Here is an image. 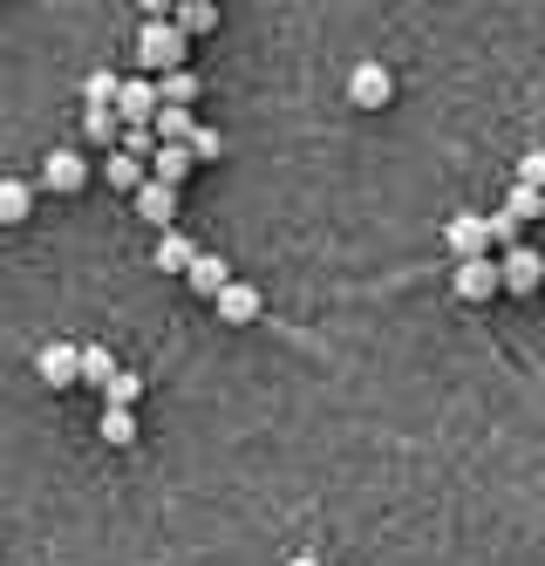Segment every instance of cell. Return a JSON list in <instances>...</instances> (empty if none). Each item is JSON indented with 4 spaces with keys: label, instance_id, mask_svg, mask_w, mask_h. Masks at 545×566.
I'll use <instances>...</instances> for the list:
<instances>
[{
    "label": "cell",
    "instance_id": "4316f807",
    "mask_svg": "<svg viewBox=\"0 0 545 566\" xmlns=\"http://www.w3.org/2000/svg\"><path fill=\"white\" fill-rule=\"evenodd\" d=\"M512 178H525V185H538V191H545V150H525Z\"/></svg>",
    "mask_w": 545,
    "mask_h": 566
},
{
    "label": "cell",
    "instance_id": "3957f363",
    "mask_svg": "<svg viewBox=\"0 0 545 566\" xmlns=\"http://www.w3.org/2000/svg\"><path fill=\"white\" fill-rule=\"evenodd\" d=\"M497 287H505V266H497L491 253L484 260H450V294L457 301H491Z\"/></svg>",
    "mask_w": 545,
    "mask_h": 566
},
{
    "label": "cell",
    "instance_id": "83f0119b",
    "mask_svg": "<svg viewBox=\"0 0 545 566\" xmlns=\"http://www.w3.org/2000/svg\"><path fill=\"white\" fill-rule=\"evenodd\" d=\"M137 8H144V14H171V8H178V0H137Z\"/></svg>",
    "mask_w": 545,
    "mask_h": 566
},
{
    "label": "cell",
    "instance_id": "7c38bea8",
    "mask_svg": "<svg viewBox=\"0 0 545 566\" xmlns=\"http://www.w3.org/2000/svg\"><path fill=\"white\" fill-rule=\"evenodd\" d=\"M191 165H198L191 144H157V150H150V178H164V185H185Z\"/></svg>",
    "mask_w": 545,
    "mask_h": 566
},
{
    "label": "cell",
    "instance_id": "ffe728a7",
    "mask_svg": "<svg viewBox=\"0 0 545 566\" xmlns=\"http://www.w3.org/2000/svg\"><path fill=\"white\" fill-rule=\"evenodd\" d=\"M171 21H178L185 34H212V28H219V8H212V0H178Z\"/></svg>",
    "mask_w": 545,
    "mask_h": 566
},
{
    "label": "cell",
    "instance_id": "6da1fadb",
    "mask_svg": "<svg viewBox=\"0 0 545 566\" xmlns=\"http://www.w3.org/2000/svg\"><path fill=\"white\" fill-rule=\"evenodd\" d=\"M185 42H191V34L171 21V14H144V28H137V62L144 69H185Z\"/></svg>",
    "mask_w": 545,
    "mask_h": 566
},
{
    "label": "cell",
    "instance_id": "cb8c5ba5",
    "mask_svg": "<svg viewBox=\"0 0 545 566\" xmlns=\"http://www.w3.org/2000/svg\"><path fill=\"white\" fill-rule=\"evenodd\" d=\"M109 376H116V361H109V348H82V382H96V389H103Z\"/></svg>",
    "mask_w": 545,
    "mask_h": 566
},
{
    "label": "cell",
    "instance_id": "8992f818",
    "mask_svg": "<svg viewBox=\"0 0 545 566\" xmlns=\"http://www.w3.org/2000/svg\"><path fill=\"white\" fill-rule=\"evenodd\" d=\"M130 206H137V219H144V226L171 232V226H178V185H164V178H144V185L130 191Z\"/></svg>",
    "mask_w": 545,
    "mask_h": 566
},
{
    "label": "cell",
    "instance_id": "4fadbf2b",
    "mask_svg": "<svg viewBox=\"0 0 545 566\" xmlns=\"http://www.w3.org/2000/svg\"><path fill=\"white\" fill-rule=\"evenodd\" d=\"M103 178H109L116 191H137V185L150 178V165H144V157H130V150H123V144H116V150L103 157Z\"/></svg>",
    "mask_w": 545,
    "mask_h": 566
},
{
    "label": "cell",
    "instance_id": "5bb4252c",
    "mask_svg": "<svg viewBox=\"0 0 545 566\" xmlns=\"http://www.w3.org/2000/svg\"><path fill=\"white\" fill-rule=\"evenodd\" d=\"M34 212V185L28 178H0V226H28Z\"/></svg>",
    "mask_w": 545,
    "mask_h": 566
},
{
    "label": "cell",
    "instance_id": "ac0fdd59",
    "mask_svg": "<svg viewBox=\"0 0 545 566\" xmlns=\"http://www.w3.org/2000/svg\"><path fill=\"white\" fill-rule=\"evenodd\" d=\"M116 90H123L116 69H90V83H82V109H116Z\"/></svg>",
    "mask_w": 545,
    "mask_h": 566
},
{
    "label": "cell",
    "instance_id": "277c9868",
    "mask_svg": "<svg viewBox=\"0 0 545 566\" xmlns=\"http://www.w3.org/2000/svg\"><path fill=\"white\" fill-rule=\"evenodd\" d=\"M34 376L49 382V389H75L82 382V348L75 342H41L34 348Z\"/></svg>",
    "mask_w": 545,
    "mask_h": 566
},
{
    "label": "cell",
    "instance_id": "d4e9b609",
    "mask_svg": "<svg viewBox=\"0 0 545 566\" xmlns=\"http://www.w3.org/2000/svg\"><path fill=\"white\" fill-rule=\"evenodd\" d=\"M518 232H525V219H512L505 206L491 212V239H497V253H505V247H518Z\"/></svg>",
    "mask_w": 545,
    "mask_h": 566
},
{
    "label": "cell",
    "instance_id": "7402d4cb",
    "mask_svg": "<svg viewBox=\"0 0 545 566\" xmlns=\"http://www.w3.org/2000/svg\"><path fill=\"white\" fill-rule=\"evenodd\" d=\"M103 443H116V451H123V443H137V417L130 410H109V402H103Z\"/></svg>",
    "mask_w": 545,
    "mask_h": 566
},
{
    "label": "cell",
    "instance_id": "52a82bcc",
    "mask_svg": "<svg viewBox=\"0 0 545 566\" xmlns=\"http://www.w3.org/2000/svg\"><path fill=\"white\" fill-rule=\"evenodd\" d=\"M443 239H450V260H484L497 239H491V212L478 219V212H457L450 226H443Z\"/></svg>",
    "mask_w": 545,
    "mask_h": 566
},
{
    "label": "cell",
    "instance_id": "5b68a950",
    "mask_svg": "<svg viewBox=\"0 0 545 566\" xmlns=\"http://www.w3.org/2000/svg\"><path fill=\"white\" fill-rule=\"evenodd\" d=\"M497 266H505V294H538V287H545V253L525 247V239L497 253Z\"/></svg>",
    "mask_w": 545,
    "mask_h": 566
},
{
    "label": "cell",
    "instance_id": "9a60e30c",
    "mask_svg": "<svg viewBox=\"0 0 545 566\" xmlns=\"http://www.w3.org/2000/svg\"><path fill=\"white\" fill-rule=\"evenodd\" d=\"M191 260H198V247H191L178 226H171V232H157V266H164V273H178V280H185V273H191Z\"/></svg>",
    "mask_w": 545,
    "mask_h": 566
},
{
    "label": "cell",
    "instance_id": "30bf717a",
    "mask_svg": "<svg viewBox=\"0 0 545 566\" xmlns=\"http://www.w3.org/2000/svg\"><path fill=\"white\" fill-rule=\"evenodd\" d=\"M82 185H90V165H82V150H49V165H41V191H82Z\"/></svg>",
    "mask_w": 545,
    "mask_h": 566
},
{
    "label": "cell",
    "instance_id": "44dd1931",
    "mask_svg": "<svg viewBox=\"0 0 545 566\" xmlns=\"http://www.w3.org/2000/svg\"><path fill=\"white\" fill-rule=\"evenodd\" d=\"M137 396H144V376H137V369H116V376L103 382V402H109V410H137Z\"/></svg>",
    "mask_w": 545,
    "mask_h": 566
},
{
    "label": "cell",
    "instance_id": "f1b7e54d",
    "mask_svg": "<svg viewBox=\"0 0 545 566\" xmlns=\"http://www.w3.org/2000/svg\"><path fill=\"white\" fill-rule=\"evenodd\" d=\"M286 566H327V559H321V553H293Z\"/></svg>",
    "mask_w": 545,
    "mask_h": 566
},
{
    "label": "cell",
    "instance_id": "484cf974",
    "mask_svg": "<svg viewBox=\"0 0 545 566\" xmlns=\"http://www.w3.org/2000/svg\"><path fill=\"white\" fill-rule=\"evenodd\" d=\"M219 150H226V137H219L212 124H198V130H191V157H198V165H212Z\"/></svg>",
    "mask_w": 545,
    "mask_h": 566
},
{
    "label": "cell",
    "instance_id": "8fae6325",
    "mask_svg": "<svg viewBox=\"0 0 545 566\" xmlns=\"http://www.w3.org/2000/svg\"><path fill=\"white\" fill-rule=\"evenodd\" d=\"M226 280H232V266H226L219 253H198L191 273H185V287H191L198 301H219V294H226Z\"/></svg>",
    "mask_w": 545,
    "mask_h": 566
},
{
    "label": "cell",
    "instance_id": "e0dca14e",
    "mask_svg": "<svg viewBox=\"0 0 545 566\" xmlns=\"http://www.w3.org/2000/svg\"><path fill=\"white\" fill-rule=\"evenodd\" d=\"M505 212H512V219H525V226H532V219H545V191H538V185H525V178H512V185H505Z\"/></svg>",
    "mask_w": 545,
    "mask_h": 566
},
{
    "label": "cell",
    "instance_id": "9c48e42d",
    "mask_svg": "<svg viewBox=\"0 0 545 566\" xmlns=\"http://www.w3.org/2000/svg\"><path fill=\"white\" fill-rule=\"evenodd\" d=\"M157 109H164V96H157L150 75H123V90H116V116H123V124H150Z\"/></svg>",
    "mask_w": 545,
    "mask_h": 566
},
{
    "label": "cell",
    "instance_id": "7a4b0ae2",
    "mask_svg": "<svg viewBox=\"0 0 545 566\" xmlns=\"http://www.w3.org/2000/svg\"><path fill=\"white\" fill-rule=\"evenodd\" d=\"M348 103L355 109H389L396 103V69L389 62H355L348 69Z\"/></svg>",
    "mask_w": 545,
    "mask_h": 566
},
{
    "label": "cell",
    "instance_id": "603a6c76",
    "mask_svg": "<svg viewBox=\"0 0 545 566\" xmlns=\"http://www.w3.org/2000/svg\"><path fill=\"white\" fill-rule=\"evenodd\" d=\"M123 150L150 165V150H157V124H123Z\"/></svg>",
    "mask_w": 545,
    "mask_h": 566
},
{
    "label": "cell",
    "instance_id": "ba28073f",
    "mask_svg": "<svg viewBox=\"0 0 545 566\" xmlns=\"http://www.w3.org/2000/svg\"><path fill=\"white\" fill-rule=\"evenodd\" d=\"M212 307H219V321H226V328H253V321L266 314V294L253 287V280H226V294H219Z\"/></svg>",
    "mask_w": 545,
    "mask_h": 566
},
{
    "label": "cell",
    "instance_id": "2e32d148",
    "mask_svg": "<svg viewBox=\"0 0 545 566\" xmlns=\"http://www.w3.org/2000/svg\"><path fill=\"white\" fill-rule=\"evenodd\" d=\"M150 124H157V144H191L198 116H191V109H178V103H164V109L150 116Z\"/></svg>",
    "mask_w": 545,
    "mask_h": 566
},
{
    "label": "cell",
    "instance_id": "d6986e66",
    "mask_svg": "<svg viewBox=\"0 0 545 566\" xmlns=\"http://www.w3.org/2000/svg\"><path fill=\"white\" fill-rule=\"evenodd\" d=\"M157 96L178 103V109H191V103H198V75H191V69H164V75H157Z\"/></svg>",
    "mask_w": 545,
    "mask_h": 566
}]
</instances>
